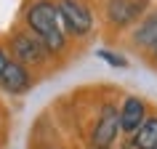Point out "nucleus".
Instances as JSON below:
<instances>
[{"label":"nucleus","mask_w":157,"mask_h":149,"mask_svg":"<svg viewBox=\"0 0 157 149\" xmlns=\"http://www.w3.org/2000/svg\"><path fill=\"white\" fill-rule=\"evenodd\" d=\"M136 43L139 45H152V43H157V11L152 16H147L144 24L136 29Z\"/></svg>","instance_id":"9"},{"label":"nucleus","mask_w":157,"mask_h":149,"mask_svg":"<svg viewBox=\"0 0 157 149\" xmlns=\"http://www.w3.org/2000/svg\"><path fill=\"white\" fill-rule=\"evenodd\" d=\"M117 131H120V112H117L115 104H104L99 112V120L91 131V147L93 149H109L117 139Z\"/></svg>","instance_id":"4"},{"label":"nucleus","mask_w":157,"mask_h":149,"mask_svg":"<svg viewBox=\"0 0 157 149\" xmlns=\"http://www.w3.org/2000/svg\"><path fill=\"white\" fill-rule=\"evenodd\" d=\"M27 29L40 37V43L48 48V53H59L67 43L64 24H61V13H59V3L53 0H32L24 11Z\"/></svg>","instance_id":"1"},{"label":"nucleus","mask_w":157,"mask_h":149,"mask_svg":"<svg viewBox=\"0 0 157 149\" xmlns=\"http://www.w3.org/2000/svg\"><path fill=\"white\" fill-rule=\"evenodd\" d=\"M144 117H147V104L139 96H128L120 109V128L125 133H136L144 125Z\"/></svg>","instance_id":"7"},{"label":"nucleus","mask_w":157,"mask_h":149,"mask_svg":"<svg viewBox=\"0 0 157 149\" xmlns=\"http://www.w3.org/2000/svg\"><path fill=\"white\" fill-rule=\"evenodd\" d=\"M155 56H157V43H155Z\"/></svg>","instance_id":"12"},{"label":"nucleus","mask_w":157,"mask_h":149,"mask_svg":"<svg viewBox=\"0 0 157 149\" xmlns=\"http://www.w3.org/2000/svg\"><path fill=\"white\" fill-rule=\"evenodd\" d=\"M0 85H3V91L13 93H24L29 85H32V77H29V69L24 64H19V61H8L6 69H3V77H0Z\"/></svg>","instance_id":"6"},{"label":"nucleus","mask_w":157,"mask_h":149,"mask_svg":"<svg viewBox=\"0 0 157 149\" xmlns=\"http://www.w3.org/2000/svg\"><path fill=\"white\" fill-rule=\"evenodd\" d=\"M133 147L136 149H157V117L144 120V125L133 133Z\"/></svg>","instance_id":"8"},{"label":"nucleus","mask_w":157,"mask_h":149,"mask_svg":"<svg viewBox=\"0 0 157 149\" xmlns=\"http://www.w3.org/2000/svg\"><path fill=\"white\" fill-rule=\"evenodd\" d=\"M59 13H61V24L69 35L75 37H85L93 27V16L83 0H59Z\"/></svg>","instance_id":"2"},{"label":"nucleus","mask_w":157,"mask_h":149,"mask_svg":"<svg viewBox=\"0 0 157 149\" xmlns=\"http://www.w3.org/2000/svg\"><path fill=\"white\" fill-rule=\"evenodd\" d=\"M11 53H13V61H19L24 67L27 64H43L48 59V48L29 29H21V32H16L11 37Z\"/></svg>","instance_id":"3"},{"label":"nucleus","mask_w":157,"mask_h":149,"mask_svg":"<svg viewBox=\"0 0 157 149\" xmlns=\"http://www.w3.org/2000/svg\"><path fill=\"white\" fill-rule=\"evenodd\" d=\"M6 64H8V59H6L3 48H0V77H3V69H6Z\"/></svg>","instance_id":"11"},{"label":"nucleus","mask_w":157,"mask_h":149,"mask_svg":"<svg viewBox=\"0 0 157 149\" xmlns=\"http://www.w3.org/2000/svg\"><path fill=\"white\" fill-rule=\"evenodd\" d=\"M147 8V0H109L107 3V19L115 27H125L133 19H139Z\"/></svg>","instance_id":"5"},{"label":"nucleus","mask_w":157,"mask_h":149,"mask_svg":"<svg viewBox=\"0 0 157 149\" xmlns=\"http://www.w3.org/2000/svg\"><path fill=\"white\" fill-rule=\"evenodd\" d=\"M99 59H101V61H107L109 67H120V69L128 67V59H125V56H120V53H115V51H107V48L99 51Z\"/></svg>","instance_id":"10"}]
</instances>
